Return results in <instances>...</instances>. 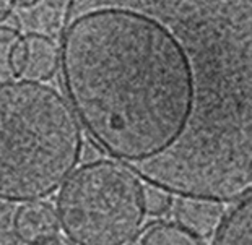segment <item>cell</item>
<instances>
[{
    "label": "cell",
    "mask_w": 252,
    "mask_h": 245,
    "mask_svg": "<svg viewBox=\"0 0 252 245\" xmlns=\"http://www.w3.org/2000/svg\"><path fill=\"white\" fill-rule=\"evenodd\" d=\"M59 51L88 138L143 184L252 193V0H68Z\"/></svg>",
    "instance_id": "cell-1"
},
{
    "label": "cell",
    "mask_w": 252,
    "mask_h": 245,
    "mask_svg": "<svg viewBox=\"0 0 252 245\" xmlns=\"http://www.w3.org/2000/svg\"><path fill=\"white\" fill-rule=\"evenodd\" d=\"M83 153V127L44 83L0 84V200L39 201L67 182Z\"/></svg>",
    "instance_id": "cell-2"
},
{
    "label": "cell",
    "mask_w": 252,
    "mask_h": 245,
    "mask_svg": "<svg viewBox=\"0 0 252 245\" xmlns=\"http://www.w3.org/2000/svg\"><path fill=\"white\" fill-rule=\"evenodd\" d=\"M57 216L75 245H130L148 216L145 184L114 159L85 163L61 189Z\"/></svg>",
    "instance_id": "cell-3"
},
{
    "label": "cell",
    "mask_w": 252,
    "mask_h": 245,
    "mask_svg": "<svg viewBox=\"0 0 252 245\" xmlns=\"http://www.w3.org/2000/svg\"><path fill=\"white\" fill-rule=\"evenodd\" d=\"M18 75L28 82H46L56 75L61 65V51L52 38L30 33L18 42Z\"/></svg>",
    "instance_id": "cell-4"
},
{
    "label": "cell",
    "mask_w": 252,
    "mask_h": 245,
    "mask_svg": "<svg viewBox=\"0 0 252 245\" xmlns=\"http://www.w3.org/2000/svg\"><path fill=\"white\" fill-rule=\"evenodd\" d=\"M13 227L21 242L28 245H42L56 241L61 222L56 208L51 203L30 201L18 208Z\"/></svg>",
    "instance_id": "cell-5"
},
{
    "label": "cell",
    "mask_w": 252,
    "mask_h": 245,
    "mask_svg": "<svg viewBox=\"0 0 252 245\" xmlns=\"http://www.w3.org/2000/svg\"><path fill=\"white\" fill-rule=\"evenodd\" d=\"M224 205L195 198H174L173 216L179 226L197 237H212L224 215Z\"/></svg>",
    "instance_id": "cell-6"
},
{
    "label": "cell",
    "mask_w": 252,
    "mask_h": 245,
    "mask_svg": "<svg viewBox=\"0 0 252 245\" xmlns=\"http://www.w3.org/2000/svg\"><path fill=\"white\" fill-rule=\"evenodd\" d=\"M210 245H252V193L224 211Z\"/></svg>",
    "instance_id": "cell-7"
},
{
    "label": "cell",
    "mask_w": 252,
    "mask_h": 245,
    "mask_svg": "<svg viewBox=\"0 0 252 245\" xmlns=\"http://www.w3.org/2000/svg\"><path fill=\"white\" fill-rule=\"evenodd\" d=\"M130 245H207L195 234L179 226L176 221L158 219L147 224Z\"/></svg>",
    "instance_id": "cell-8"
},
{
    "label": "cell",
    "mask_w": 252,
    "mask_h": 245,
    "mask_svg": "<svg viewBox=\"0 0 252 245\" xmlns=\"http://www.w3.org/2000/svg\"><path fill=\"white\" fill-rule=\"evenodd\" d=\"M20 39V20L12 13L0 23V84L20 77L17 62Z\"/></svg>",
    "instance_id": "cell-9"
},
{
    "label": "cell",
    "mask_w": 252,
    "mask_h": 245,
    "mask_svg": "<svg viewBox=\"0 0 252 245\" xmlns=\"http://www.w3.org/2000/svg\"><path fill=\"white\" fill-rule=\"evenodd\" d=\"M67 3L68 0H39L34 5L33 21L39 34L47 36L46 33H59L63 29Z\"/></svg>",
    "instance_id": "cell-10"
},
{
    "label": "cell",
    "mask_w": 252,
    "mask_h": 245,
    "mask_svg": "<svg viewBox=\"0 0 252 245\" xmlns=\"http://www.w3.org/2000/svg\"><path fill=\"white\" fill-rule=\"evenodd\" d=\"M174 196L161 189L152 187L145 184V210L148 216L164 218L168 213L173 211Z\"/></svg>",
    "instance_id": "cell-11"
},
{
    "label": "cell",
    "mask_w": 252,
    "mask_h": 245,
    "mask_svg": "<svg viewBox=\"0 0 252 245\" xmlns=\"http://www.w3.org/2000/svg\"><path fill=\"white\" fill-rule=\"evenodd\" d=\"M13 7H15V0H0V23L12 15Z\"/></svg>",
    "instance_id": "cell-12"
},
{
    "label": "cell",
    "mask_w": 252,
    "mask_h": 245,
    "mask_svg": "<svg viewBox=\"0 0 252 245\" xmlns=\"http://www.w3.org/2000/svg\"><path fill=\"white\" fill-rule=\"evenodd\" d=\"M39 0H15V3H18L20 7H34Z\"/></svg>",
    "instance_id": "cell-13"
},
{
    "label": "cell",
    "mask_w": 252,
    "mask_h": 245,
    "mask_svg": "<svg viewBox=\"0 0 252 245\" xmlns=\"http://www.w3.org/2000/svg\"><path fill=\"white\" fill-rule=\"evenodd\" d=\"M42 245H56V241H52V242H47V244H42ZM59 245V244H57Z\"/></svg>",
    "instance_id": "cell-14"
}]
</instances>
